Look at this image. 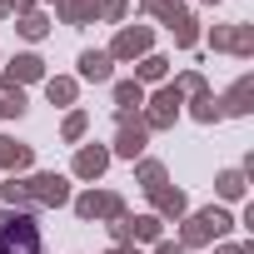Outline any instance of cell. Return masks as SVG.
Instances as JSON below:
<instances>
[{
	"label": "cell",
	"instance_id": "1",
	"mask_svg": "<svg viewBox=\"0 0 254 254\" xmlns=\"http://www.w3.org/2000/svg\"><path fill=\"white\" fill-rule=\"evenodd\" d=\"M0 254H40V229L30 214H15L0 224Z\"/></svg>",
	"mask_w": 254,
	"mask_h": 254
}]
</instances>
